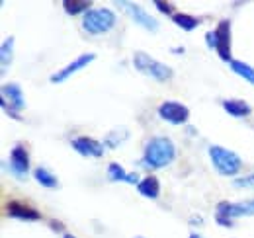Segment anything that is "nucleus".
I'll use <instances>...</instances> for the list:
<instances>
[{
  "label": "nucleus",
  "mask_w": 254,
  "mask_h": 238,
  "mask_svg": "<svg viewBox=\"0 0 254 238\" xmlns=\"http://www.w3.org/2000/svg\"><path fill=\"white\" fill-rule=\"evenodd\" d=\"M176 156V147L168 137H155L147 143L143 164L149 168H164Z\"/></svg>",
  "instance_id": "f257e3e1"
},
{
  "label": "nucleus",
  "mask_w": 254,
  "mask_h": 238,
  "mask_svg": "<svg viewBox=\"0 0 254 238\" xmlns=\"http://www.w3.org/2000/svg\"><path fill=\"white\" fill-rule=\"evenodd\" d=\"M209 158H211L213 166L217 168V172L223 174V176H235L243 168V160L239 158L237 152L217 147V145L209 147Z\"/></svg>",
  "instance_id": "f03ea898"
},
{
  "label": "nucleus",
  "mask_w": 254,
  "mask_h": 238,
  "mask_svg": "<svg viewBox=\"0 0 254 238\" xmlns=\"http://www.w3.org/2000/svg\"><path fill=\"white\" fill-rule=\"evenodd\" d=\"M133 64H135V68H137L139 72H143V74H147V76H153V78L159 80V82L170 80L172 74H174L170 66L162 64L159 60H155L151 55H147V53H143V51H137V53L133 55Z\"/></svg>",
  "instance_id": "7ed1b4c3"
},
{
  "label": "nucleus",
  "mask_w": 254,
  "mask_h": 238,
  "mask_svg": "<svg viewBox=\"0 0 254 238\" xmlns=\"http://www.w3.org/2000/svg\"><path fill=\"white\" fill-rule=\"evenodd\" d=\"M116 26V14L108 8H100V10H88L84 14V20H82V28L88 31V33H106Z\"/></svg>",
  "instance_id": "20e7f679"
},
{
  "label": "nucleus",
  "mask_w": 254,
  "mask_h": 238,
  "mask_svg": "<svg viewBox=\"0 0 254 238\" xmlns=\"http://www.w3.org/2000/svg\"><path fill=\"white\" fill-rule=\"evenodd\" d=\"M205 37H207V45L215 47L223 60H231V22L227 20L219 22L217 30L209 31Z\"/></svg>",
  "instance_id": "39448f33"
},
{
  "label": "nucleus",
  "mask_w": 254,
  "mask_h": 238,
  "mask_svg": "<svg viewBox=\"0 0 254 238\" xmlns=\"http://www.w3.org/2000/svg\"><path fill=\"white\" fill-rule=\"evenodd\" d=\"M26 106V98H24V92L22 88L16 84V82H10V84H4L2 86V108L12 116L14 119L18 118V110H22Z\"/></svg>",
  "instance_id": "423d86ee"
},
{
  "label": "nucleus",
  "mask_w": 254,
  "mask_h": 238,
  "mask_svg": "<svg viewBox=\"0 0 254 238\" xmlns=\"http://www.w3.org/2000/svg\"><path fill=\"white\" fill-rule=\"evenodd\" d=\"M159 116L164 121L172 123V125H182L190 118V110L184 104H180V102L168 100V102H162L159 106Z\"/></svg>",
  "instance_id": "0eeeda50"
},
{
  "label": "nucleus",
  "mask_w": 254,
  "mask_h": 238,
  "mask_svg": "<svg viewBox=\"0 0 254 238\" xmlns=\"http://www.w3.org/2000/svg\"><path fill=\"white\" fill-rule=\"evenodd\" d=\"M116 6H120V8H124L127 14L133 18V22L135 24H139V26H143L145 30L149 31H157L159 30V22L151 16V14H147L139 4H133V2H126V0H120V2H116Z\"/></svg>",
  "instance_id": "6e6552de"
},
{
  "label": "nucleus",
  "mask_w": 254,
  "mask_h": 238,
  "mask_svg": "<svg viewBox=\"0 0 254 238\" xmlns=\"http://www.w3.org/2000/svg\"><path fill=\"white\" fill-rule=\"evenodd\" d=\"M254 215V199H247V201H239V203H229V201H221L217 205V217L233 221L237 217H249Z\"/></svg>",
  "instance_id": "1a4fd4ad"
},
{
  "label": "nucleus",
  "mask_w": 254,
  "mask_h": 238,
  "mask_svg": "<svg viewBox=\"0 0 254 238\" xmlns=\"http://www.w3.org/2000/svg\"><path fill=\"white\" fill-rule=\"evenodd\" d=\"M10 168L18 178H24L30 170V156L24 147H14L10 152Z\"/></svg>",
  "instance_id": "9d476101"
},
{
  "label": "nucleus",
  "mask_w": 254,
  "mask_h": 238,
  "mask_svg": "<svg viewBox=\"0 0 254 238\" xmlns=\"http://www.w3.org/2000/svg\"><path fill=\"white\" fill-rule=\"evenodd\" d=\"M96 59V55L94 53H84V55H80L78 59H74L68 66H64L63 70H59L57 74H53L51 76V82H64L70 74H74L76 70H80V68H84L86 64H90L92 60Z\"/></svg>",
  "instance_id": "9b49d317"
},
{
  "label": "nucleus",
  "mask_w": 254,
  "mask_h": 238,
  "mask_svg": "<svg viewBox=\"0 0 254 238\" xmlns=\"http://www.w3.org/2000/svg\"><path fill=\"white\" fill-rule=\"evenodd\" d=\"M72 149L76 152H80L82 156H102L104 154V145L98 143L96 139H90V137H76L72 139Z\"/></svg>",
  "instance_id": "f8f14e48"
},
{
  "label": "nucleus",
  "mask_w": 254,
  "mask_h": 238,
  "mask_svg": "<svg viewBox=\"0 0 254 238\" xmlns=\"http://www.w3.org/2000/svg\"><path fill=\"white\" fill-rule=\"evenodd\" d=\"M8 215L10 217H16V219H22V221H37L41 215L35 211L33 207H28L24 203H18V201H12L8 203Z\"/></svg>",
  "instance_id": "ddd939ff"
},
{
  "label": "nucleus",
  "mask_w": 254,
  "mask_h": 238,
  "mask_svg": "<svg viewBox=\"0 0 254 238\" xmlns=\"http://www.w3.org/2000/svg\"><path fill=\"white\" fill-rule=\"evenodd\" d=\"M137 189H139V193H141L143 197L157 199V197H159V193H160L159 178H155V176H147V178L141 179V181L137 183Z\"/></svg>",
  "instance_id": "4468645a"
},
{
  "label": "nucleus",
  "mask_w": 254,
  "mask_h": 238,
  "mask_svg": "<svg viewBox=\"0 0 254 238\" xmlns=\"http://www.w3.org/2000/svg\"><path fill=\"white\" fill-rule=\"evenodd\" d=\"M223 108L233 118H245V116L251 114V106L247 102H243V100H225L223 102Z\"/></svg>",
  "instance_id": "2eb2a0df"
},
{
  "label": "nucleus",
  "mask_w": 254,
  "mask_h": 238,
  "mask_svg": "<svg viewBox=\"0 0 254 238\" xmlns=\"http://www.w3.org/2000/svg\"><path fill=\"white\" fill-rule=\"evenodd\" d=\"M108 176L112 181H127V183H137V174H127L126 170L118 164V162H112L108 166Z\"/></svg>",
  "instance_id": "dca6fc26"
},
{
  "label": "nucleus",
  "mask_w": 254,
  "mask_h": 238,
  "mask_svg": "<svg viewBox=\"0 0 254 238\" xmlns=\"http://www.w3.org/2000/svg\"><path fill=\"white\" fill-rule=\"evenodd\" d=\"M33 176L35 179L43 185V187H49V189H53V187H57L59 185V181H57V176H53L47 168H43V166H37L35 170H33Z\"/></svg>",
  "instance_id": "f3484780"
},
{
  "label": "nucleus",
  "mask_w": 254,
  "mask_h": 238,
  "mask_svg": "<svg viewBox=\"0 0 254 238\" xmlns=\"http://www.w3.org/2000/svg\"><path fill=\"white\" fill-rule=\"evenodd\" d=\"M231 68H233L239 76H243L245 80H249L251 84H254V68L251 64H247V62H243V60H231Z\"/></svg>",
  "instance_id": "a211bd4d"
},
{
  "label": "nucleus",
  "mask_w": 254,
  "mask_h": 238,
  "mask_svg": "<svg viewBox=\"0 0 254 238\" xmlns=\"http://www.w3.org/2000/svg\"><path fill=\"white\" fill-rule=\"evenodd\" d=\"M63 6L66 14L76 16V14H80V12H88L90 2H88V0H64Z\"/></svg>",
  "instance_id": "6ab92c4d"
},
{
  "label": "nucleus",
  "mask_w": 254,
  "mask_h": 238,
  "mask_svg": "<svg viewBox=\"0 0 254 238\" xmlns=\"http://www.w3.org/2000/svg\"><path fill=\"white\" fill-rule=\"evenodd\" d=\"M174 24H176L178 28H182V30L191 31L199 26V20L190 16V14H174Z\"/></svg>",
  "instance_id": "aec40b11"
},
{
  "label": "nucleus",
  "mask_w": 254,
  "mask_h": 238,
  "mask_svg": "<svg viewBox=\"0 0 254 238\" xmlns=\"http://www.w3.org/2000/svg\"><path fill=\"white\" fill-rule=\"evenodd\" d=\"M12 49H14V37H8L4 43H2V49H0V60H2V72L8 68V64L12 62Z\"/></svg>",
  "instance_id": "412c9836"
},
{
  "label": "nucleus",
  "mask_w": 254,
  "mask_h": 238,
  "mask_svg": "<svg viewBox=\"0 0 254 238\" xmlns=\"http://www.w3.org/2000/svg\"><path fill=\"white\" fill-rule=\"evenodd\" d=\"M233 185H235V187H253L254 189V174H249V176H245V178L235 179Z\"/></svg>",
  "instance_id": "4be33fe9"
},
{
  "label": "nucleus",
  "mask_w": 254,
  "mask_h": 238,
  "mask_svg": "<svg viewBox=\"0 0 254 238\" xmlns=\"http://www.w3.org/2000/svg\"><path fill=\"white\" fill-rule=\"evenodd\" d=\"M155 6L159 8L162 14H172V6H170V4H166V2H160V0H157V2H155Z\"/></svg>",
  "instance_id": "5701e85b"
},
{
  "label": "nucleus",
  "mask_w": 254,
  "mask_h": 238,
  "mask_svg": "<svg viewBox=\"0 0 254 238\" xmlns=\"http://www.w3.org/2000/svg\"><path fill=\"white\" fill-rule=\"evenodd\" d=\"M190 238H201V237H199L197 233H193V235H190Z\"/></svg>",
  "instance_id": "b1692460"
},
{
  "label": "nucleus",
  "mask_w": 254,
  "mask_h": 238,
  "mask_svg": "<svg viewBox=\"0 0 254 238\" xmlns=\"http://www.w3.org/2000/svg\"><path fill=\"white\" fill-rule=\"evenodd\" d=\"M64 238H74L72 235H64Z\"/></svg>",
  "instance_id": "393cba45"
},
{
  "label": "nucleus",
  "mask_w": 254,
  "mask_h": 238,
  "mask_svg": "<svg viewBox=\"0 0 254 238\" xmlns=\"http://www.w3.org/2000/svg\"><path fill=\"white\" fill-rule=\"evenodd\" d=\"M137 238H143V237H137Z\"/></svg>",
  "instance_id": "a878e982"
}]
</instances>
